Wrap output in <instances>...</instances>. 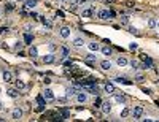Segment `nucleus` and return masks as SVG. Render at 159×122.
<instances>
[{
	"label": "nucleus",
	"mask_w": 159,
	"mask_h": 122,
	"mask_svg": "<svg viewBox=\"0 0 159 122\" xmlns=\"http://www.w3.org/2000/svg\"><path fill=\"white\" fill-rule=\"evenodd\" d=\"M56 16H59V17H64V13H62V11H57V13H56Z\"/></svg>",
	"instance_id": "obj_48"
},
{
	"label": "nucleus",
	"mask_w": 159,
	"mask_h": 122,
	"mask_svg": "<svg viewBox=\"0 0 159 122\" xmlns=\"http://www.w3.org/2000/svg\"><path fill=\"white\" fill-rule=\"evenodd\" d=\"M102 54L104 55H111V48L110 46H104V48H102Z\"/></svg>",
	"instance_id": "obj_24"
},
{
	"label": "nucleus",
	"mask_w": 159,
	"mask_h": 122,
	"mask_svg": "<svg viewBox=\"0 0 159 122\" xmlns=\"http://www.w3.org/2000/svg\"><path fill=\"white\" fill-rule=\"evenodd\" d=\"M113 97H115V100H116L118 103H126V95H124L123 92L119 93V92H116V90H115V93H113Z\"/></svg>",
	"instance_id": "obj_3"
},
{
	"label": "nucleus",
	"mask_w": 159,
	"mask_h": 122,
	"mask_svg": "<svg viewBox=\"0 0 159 122\" xmlns=\"http://www.w3.org/2000/svg\"><path fill=\"white\" fill-rule=\"evenodd\" d=\"M37 103H38V105H45V106H46V98L43 97V93L37 97Z\"/></svg>",
	"instance_id": "obj_23"
},
{
	"label": "nucleus",
	"mask_w": 159,
	"mask_h": 122,
	"mask_svg": "<svg viewBox=\"0 0 159 122\" xmlns=\"http://www.w3.org/2000/svg\"><path fill=\"white\" fill-rule=\"evenodd\" d=\"M77 100H78L80 103H85V101L88 100V95H86L85 92H78V93H77Z\"/></svg>",
	"instance_id": "obj_10"
},
{
	"label": "nucleus",
	"mask_w": 159,
	"mask_h": 122,
	"mask_svg": "<svg viewBox=\"0 0 159 122\" xmlns=\"http://www.w3.org/2000/svg\"><path fill=\"white\" fill-rule=\"evenodd\" d=\"M113 16H115V13L113 11H108V10H102L99 13V17H100V19H104V21L110 19V17H113Z\"/></svg>",
	"instance_id": "obj_1"
},
{
	"label": "nucleus",
	"mask_w": 159,
	"mask_h": 122,
	"mask_svg": "<svg viewBox=\"0 0 159 122\" xmlns=\"http://www.w3.org/2000/svg\"><path fill=\"white\" fill-rule=\"evenodd\" d=\"M130 67H132V68H134V70H137V68H138V67H140V63H138V62H137V60H132V62H130Z\"/></svg>",
	"instance_id": "obj_35"
},
{
	"label": "nucleus",
	"mask_w": 159,
	"mask_h": 122,
	"mask_svg": "<svg viewBox=\"0 0 159 122\" xmlns=\"http://www.w3.org/2000/svg\"><path fill=\"white\" fill-rule=\"evenodd\" d=\"M24 44H26V43H22V41H18V43H16V46H14V48H16V49H21V48H22Z\"/></svg>",
	"instance_id": "obj_39"
},
{
	"label": "nucleus",
	"mask_w": 159,
	"mask_h": 122,
	"mask_svg": "<svg viewBox=\"0 0 159 122\" xmlns=\"http://www.w3.org/2000/svg\"><path fill=\"white\" fill-rule=\"evenodd\" d=\"M43 63H53L54 62V55L53 54H46V55H43Z\"/></svg>",
	"instance_id": "obj_8"
},
{
	"label": "nucleus",
	"mask_w": 159,
	"mask_h": 122,
	"mask_svg": "<svg viewBox=\"0 0 159 122\" xmlns=\"http://www.w3.org/2000/svg\"><path fill=\"white\" fill-rule=\"evenodd\" d=\"M94 106H96V108H100V106H102V100H100L99 95H97V98H96V101H94Z\"/></svg>",
	"instance_id": "obj_33"
},
{
	"label": "nucleus",
	"mask_w": 159,
	"mask_h": 122,
	"mask_svg": "<svg viewBox=\"0 0 159 122\" xmlns=\"http://www.w3.org/2000/svg\"><path fill=\"white\" fill-rule=\"evenodd\" d=\"M92 13H94L92 10H83V11H81V16H83V17H91Z\"/></svg>",
	"instance_id": "obj_26"
},
{
	"label": "nucleus",
	"mask_w": 159,
	"mask_h": 122,
	"mask_svg": "<svg viewBox=\"0 0 159 122\" xmlns=\"http://www.w3.org/2000/svg\"><path fill=\"white\" fill-rule=\"evenodd\" d=\"M29 55H30L32 59H35L37 55H38V49H37L35 46H30V48H29Z\"/></svg>",
	"instance_id": "obj_14"
},
{
	"label": "nucleus",
	"mask_w": 159,
	"mask_h": 122,
	"mask_svg": "<svg viewBox=\"0 0 159 122\" xmlns=\"http://www.w3.org/2000/svg\"><path fill=\"white\" fill-rule=\"evenodd\" d=\"M137 48H138V46H137V43H130V44H129V49H130V51H135Z\"/></svg>",
	"instance_id": "obj_38"
},
{
	"label": "nucleus",
	"mask_w": 159,
	"mask_h": 122,
	"mask_svg": "<svg viewBox=\"0 0 159 122\" xmlns=\"http://www.w3.org/2000/svg\"><path fill=\"white\" fill-rule=\"evenodd\" d=\"M67 55H69V49H67V48H62V49H61V60L65 59Z\"/></svg>",
	"instance_id": "obj_27"
},
{
	"label": "nucleus",
	"mask_w": 159,
	"mask_h": 122,
	"mask_svg": "<svg viewBox=\"0 0 159 122\" xmlns=\"http://www.w3.org/2000/svg\"><path fill=\"white\" fill-rule=\"evenodd\" d=\"M43 97L46 98V100H54V95H53V90H49V89H45V92H43Z\"/></svg>",
	"instance_id": "obj_9"
},
{
	"label": "nucleus",
	"mask_w": 159,
	"mask_h": 122,
	"mask_svg": "<svg viewBox=\"0 0 159 122\" xmlns=\"http://www.w3.org/2000/svg\"><path fill=\"white\" fill-rule=\"evenodd\" d=\"M32 40H34V35H30V33H26V36H24V41H26V44H32Z\"/></svg>",
	"instance_id": "obj_21"
},
{
	"label": "nucleus",
	"mask_w": 159,
	"mask_h": 122,
	"mask_svg": "<svg viewBox=\"0 0 159 122\" xmlns=\"http://www.w3.org/2000/svg\"><path fill=\"white\" fill-rule=\"evenodd\" d=\"M64 65H65V67H72L73 62H72V60H65V63H64Z\"/></svg>",
	"instance_id": "obj_43"
},
{
	"label": "nucleus",
	"mask_w": 159,
	"mask_h": 122,
	"mask_svg": "<svg viewBox=\"0 0 159 122\" xmlns=\"http://www.w3.org/2000/svg\"><path fill=\"white\" fill-rule=\"evenodd\" d=\"M0 108H2V103H0Z\"/></svg>",
	"instance_id": "obj_50"
},
{
	"label": "nucleus",
	"mask_w": 159,
	"mask_h": 122,
	"mask_svg": "<svg viewBox=\"0 0 159 122\" xmlns=\"http://www.w3.org/2000/svg\"><path fill=\"white\" fill-rule=\"evenodd\" d=\"M6 10H10V11L14 10V3H13V2H8V3H6Z\"/></svg>",
	"instance_id": "obj_36"
},
{
	"label": "nucleus",
	"mask_w": 159,
	"mask_h": 122,
	"mask_svg": "<svg viewBox=\"0 0 159 122\" xmlns=\"http://www.w3.org/2000/svg\"><path fill=\"white\" fill-rule=\"evenodd\" d=\"M157 27H159V22H157Z\"/></svg>",
	"instance_id": "obj_51"
},
{
	"label": "nucleus",
	"mask_w": 159,
	"mask_h": 122,
	"mask_svg": "<svg viewBox=\"0 0 159 122\" xmlns=\"http://www.w3.org/2000/svg\"><path fill=\"white\" fill-rule=\"evenodd\" d=\"M16 87L19 89V90L26 89V82H24V81H21V79H16Z\"/></svg>",
	"instance_id": "obj_22"
},
{
	"label": "nucleus",
	"mask_w": 159,
	"mask_h": 122,
	"mask_svg": "<svg viewBox=\"0 0 159 122\" xmlns=\"http://www.w3.org/2000/svg\"><path fill=\"white\" fill-rule=\"evenodd\" d=\"M83 43H85V41H83L81 38H75V40H73V46H77V48L83 46Z\"/></svg>",
	"instance_id": "obj_28"
},
{
	"label": "nucleus",
	"mask_w": 159,
	"mask_h": 122,
	"mask_svg": "<svg viewBox=\"0 0 159 122\" xmlns=\"http://www.w3.org/2000/svg\"><path fill=\"white\" fill-rule=\"evenodd\" d=\"M143 92H145V93H148V95H149V93H151V89H146V87H143Z\"/></svg>",
	"instance_id": "obj_45"
},
{
	"label": "nucleus",
	"mask_w": 159,
	"mask_h": 122,
	"mask_svg": "<svg viewBox=\"0 0 159 122\" xmlns=\"http://www.w3.org/2000/svg\"><path fill=\"white\" fill-rule=\"evenodd\" d=\"M49 49H51V51H56V49H57V46H56L54 43H49Z\"/></svg>",
	"instance_id": "obj_42"
},
{
	"label": "nucleus",
	"mask_w": 159,
	"mask_h": 122,
	"mask_svg": "<svg viewBox=\"0 0 159 122\" xmlns=\"http://www.w3.org/2000/svg\"><path fill=\"white\" fill-rule=\"evenodd\" d=\"M88 48H89L91 51H97V49L100 48V46H99V43H96V41H91V43L88 44Z\"/></svg>",
	"instance_id": "obj_18"
},
{
	"label": "nucleus",
	"mask_w": 159,
	"mask_h": 122,
	"mask_svg": "<svg viewBox=\"0 0 159 122\" xmlns=\"http://www.w3.org/2000/svg\"><path fill=\"white\" fill-rule=\"evenodd\" d=\"M94 116H96V119H100V117H102V112H100V111H96V109H94Z\"/></svg>",
	"instance_id": "obj_41"
},
{
	"label": "nucleus",
	"mask_w": 159,
	"mask_h": 122,
	"mask_svg": "<svg viewBox=\"0 0 159 122\" xmlns=\"http://www.w3.org/2000/svg\"><path fill=\"white\" fill-rule=\"evenodd\" d=\"M129 114H130V109L129 108H124L123 111H121V117H127Z\"/></svg>",
	"instance_id": "obj_31"
},
{
	"label": "nucleus",
	"mask_w": 159,
	"mask_h": 122,
	"mask_svg": "<svg viewBox=\"0 0 159 122\" xmlns=\"http://www.w3.org/2000/svg\"><path fill=\"white\" fill-rule=\"evenodd\" d=\"M59 33H61L62 38H69V36H70V29H69V27H62Z\"/></svg>",
	"instance_id": "obj_6"
},
{
	"label": "nucleus",
	"mask_w": 159,
	"mask_h": 122,
	"mask_svg": "<svg viewBox=\"0 0 159 122\" xmlns=\"http://www.w3.org/2000/svg\"><path fill=\"white\" fill-rule=\"evenodd\" d=\"M43 82H45V84H49V82H51V79H49V78H45V79H43Z\"/></svg>",
	"instance_id": "obj_47"
},
{
	"label": "nucleus",
	"mask_w": 159,
	"mask_h": 122,
	"mask_svg": "<svg viewBox=\"0 0 159 122\" xmlns=\"http://www.w3.org/2000/svg\"><path fill=\"white\" fill-rule=\"evenodd\" d=\"M0 92H2V90H0Z\"/></svg>",
	"instance_id": "obj_53"
},
{
	"label": "nucleus",
	"mask_w": 159,
	"mask_h": 122,
	"mask_svg": "<svg viewBox=\"0 0 159 122\" xmlns=\"http://www.w3.org/2000/svg\"><path fill=\"white\" fill-rule=\"evenodd\" d=\"M24 29H26V33H30V30H32V27H30V25H26Z\"/></svg>",
	"instance_id": "obj_44"
},
{
	"label": "nucleus",
	"mask_w": 159,
	"mask_h": 122,
	"mask_svg": "<svg viewBox=\"0 0 159 122\" xmlns=\"http://www.w3.org/2000/svg\"><path fill=\"white\" fill-rule=\"evenodd\" d=\"M129 32H130V33H134V35H140V32L135 29V27H132V25H129Z\"/></svg>",
	"instance_id": "obj_34"
},
{
	"label": "nucleus",
	"mask_w": 159,
	"mask_h": 122,
	"mask_svg": "<svg viewBox=\"0 0 159 122\" xmlns=\"http://www.w3.org/2000/svg\"><path fill=\"white\" fill-rule=\"evenodd\" d=\"M105 2H107V3H115L116 0H105Z\"/></svg>",
	"instance_id": "obj_49"
},
{
	"label": "nucleus",
	"mask_w": 159,
	"mask_h": 122,
	"mask_svg": "<svg viewBox=\"0 0 159 122\" xmlns=\"http://www.w3.org/2000/svg\"><path fill=\"white\" fill-rule=\"evenodd\" d=\"M24 5L27 8H30V10H34V8L37 6V0H24Z\"/></svg>",
	"instance_id": "obj_11"
},
{
	"label": "nucleus",
	"mask_w": 159,
	"mask_h": 122,
	"mask_svg": "<svg viewBox=\"0 0 159 122\" xmlns=\"http://www.w3.org/2000/svg\"><path fill=\"white\" fill-rule=\"evenodd\" d=\"M124 5H126L127 8H134V6H135V2H134V0H126Z\"/></svg>",
	"instance_id": "obj_30"
},
{
	"label": "nucleus",
	"mask_w": 159,
	"mask_h": 122,
	"mask_svg": "<svg viewBox=\"0 0 159 122\" xmlns=\"http://www.w3.org/2000/svg\"><path fill=\"white\" fill-rule=\"evenodd\" d=\"M18 2H19V0H18Z\"/></svg>",
	"instance_id": "obj_52"
},
{
	"label": "nucleus",
	"mask_w": 159,
	"mask_h": 122,
	"mask_svg": "<svg viewBox=\"0 0 159 122\" xmlns=\"http://www.w3.org/2000/svg\"><path fill=\"white\" fill-rule=\"evenodd\" d=\"M21 117H22V109L21 108L13 109V119H21Z\"/></svg>",
	"instance_id": "obj_13"
},
{
	"label": "nucleus",
	"mask_w": 159,
	"mask_h": 122,
	"mask_svg": "<svg viewBox=\"0 0 159 122\" xmlns=\"http://www.w3.org/2000/svg\"><path fill=\"white\" fill-rule=\"evenodd\" d=\"M148 27H149V29H154V27H157V21L154 19V17H149V19H148Z\"/></svg>",
	"instance_id": "obj_16"
},
{
	"label": "nucleus",
	"mask_w": 159,
	"mask_h": 122,
	"mask_svg": "<svg viewBox=\"0 0 159 122\" xmlns=\"http://www.w3.org/2000/svg\"><path fill=\"white\" fill-rule=\"evenodd\" d=\"M8 32H10V29H8V27H3V29H0V33H3V35H6Z\"/></svg>",
	"instance_id": "obj_40"
},
{
	"label": "nucleus",
	"mask_w": 159,
	"mask_h": 122,
	"mask_svg": "<svg viewBox=\"0 0 159 122\" xmlns=\"http://www.w3.org/2000/svg\"><path fill=\"white\" fill-rule=\"evenodd\" d=\"M3 81L5 82H13V74L10 71H3Z\"/></svg>",
	"instance_id": "obj_12"
},
{
	"label": "nucleus",
	"mask_w": 159,
	"mask_h": 122,
	"mask_svg": "<svg viewBox=\"0 0 159 122\" xmlns=\"http://www.w3.org/2000/svg\"><path fill=\"white\" fill-rule=\"evenodd\" d=\"M119 19H121V24L123 25H129V16H121Z\"/></svg>",
	"instance_id": "obj_29"
},
{
	"label": "nucleus",
	"mask_w": 159,
	"mask_h": 122,
	"mask_svg": "<svg viewBox=\"0 0 159 122\" xmlns=\"http://www.w3.org/2000/svg\"><path fill=\"white\" fill-rule=\"evenodd\" d=\"M132 114H134V119H140L143 116V106H134Z\"/></svg>",
	"instance_id": "obj_2"
},
{
	"label": "nucleus",
	"mask_w": 159,
	"mask_h": 122,
	"mask_svg": "<svg viewBox=\"0 0 159 122\" xmlns=\"http://www.w3.org/2000/svg\"><path fill=\"white\" fill-rule=\"evenodd\" d=\"M6 95L11 97V98H16L18 95H19V89H18V87H16V89H14V87H10V89L6 90Z\"/></svg>",
	"instance_id": "obj_4"
},
{
	"label": "nucleus",
	"mask_w": 159,
	"mask_h": 122,
	"mask_svg": "<svg viewBox=\"0 0 159 122\" xmlns=\"http://www.w3.org/2000/svg\"><path fill=\"white\" fill-rule=\"evenodd\" d=\"M40 21L43 22V25H46V27H48V29H51V27H53L51 21H48V19H46V17H43V16H40Z\"/></svg>",
	"instance_id": "obj_20"
},
{
	"label": "nucleus",
	"mask_w": 159,
	"mask_h": 122,
	"mask_svg": "<svg viewBox=\"0 0 159 122\" xmlns=\"http://www.w3.org/2000/svg\"><path fill=\"white\" fill-rule=\"evenodd\" d=\"M100 67L104 68V70H110V68H111V63H110L108 60H102V62H100Z\"/></svg>",
	"instance_id": "obj_19"
},
{
	"label": "nucleus",
	"mask_w": 159,
	"mask_h": 122,
	"mask_svg": "<svg viewBox=\"0 0 159 122\" xmlns=\"http://www.w3.org/2000/svg\"><path fill=\"white\" fill-rule=\"evenodd\" d=\"M143 79H145L143 74H137V76H135V81H137V82H143Z\"/></svg>",
	"instance_id": "obj_37"
},
{
	"label": "nucleus",
	"mask_w": 159,
	"mask_h": 122,
	"mask_svg": "<svg viewBox=\"0 0 159 122\" xmlns=\"http://www.w3.org/2000/svg\"><path fill=\"white\" fill-rule=\"evenodd\" d=\"M116 81H118V82H121V84H126V86H130V84H132V82H130L129 79H126V78H121V76H119V78H116Z\"/></svg>",
	"instance_id": "obj_25"
},
{
	"label": "nucleus",
	"mask_w": 159,
	"mask_h": 122,
	"mask_svg": "<svg viewBox=\"0 0 159 122\" xmlns=\"http://www.w3.org/2000/svg\"><path fill=\"white\" fill-rule=\"evenodd\" d=\"M80 90H78V87H69L67 89V97H72V95H77Z\"/></svg>",
	"instance_id": "obj_15"
},
{
	"label": "nucleus",
	"mask_w": 159,
	"mask_h": 122,
	"mask_svg": "<svg viewBox=\"0 0 159 122\" xmlns=\"http://www.w3.org/2000/svg\"><path fill=\"white\" fill-rule=\"evenodd\" d=\"M102 111L105 112V114H108V112H111V101H102Z\"/></svg>",
	"instance_id": "obj_5"
},
{
	"label": "nucleus",
	"mask_w": 159,
	"mask_h": 122,
	"mask_svg": "<svg viewBox=\"0 0 159 122\" xmlns=\"http://www.w3.org/2000/svg\"><path fill=\"white\" fill-rule=\"evenodd\" d=\"M86 60H88V62H96V55H94V54H88V55H86Z\"/></svg>",
	"instance_id": "obj_32"
},
{
	"label": "nucleus",
	"mask_w": 159,
	"mask_h": 122,
	"mask_svg": "<svg viewBox=\"0 0 159 122\" xmlns=\"http://www.w3.org/2000/svg\"><path fill=\"white\" fill-rule=\"evenodd\" d=\"M116 63L119 65V67H124V65H127V59H126V57H118V59H116Z\"/></svg>",
	"instance_id": "obj_17"
},
{
	"label": "nucleus",
	"mask_w": 159,
	"mask_h": 122,
	"mask_svg": "<svg viewBox=\"0 0 159 122\" xmlns=\"http://www.w3.org/2000/svg\"><path fill=\"white\" fill-rule=\"evenodd\" d=\"M30 17H35V19H37V17H40V16L37 14V13H34V11H32V13H30Z\"/></svg>",
	"instance_id": "obj_46"
},
{
	"label": "nucleus",
	"mask_w": 159,
	"mask_h": 122,
	"mask_svg": "<svg viewBox=\"0 0 159 122\" xmlns=\"http://www.w3.org/2000/svg\"><path fill=\"white\" fill-rule=\"evenodd\" d=\"M104 89H105V92H107V93H111V95L115 93V86H113V84H110V82H107V84H105Z\"/></svg>",
	"instance_id": "obj_7"
}]
</instances>
